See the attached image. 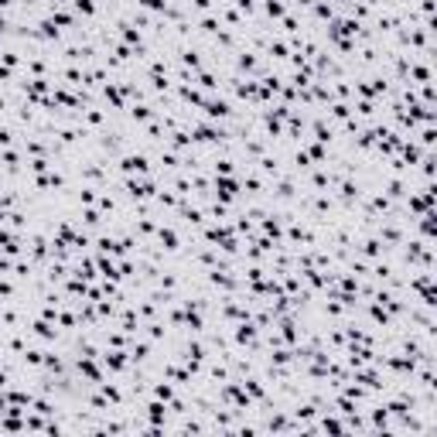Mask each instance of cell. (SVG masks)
I'll list each match as a JSON object with an SVG mask.
<instances>
[{"mask_svg":"<svg viewBox=\"0 0 437 437\" xmlns=\"http://www.w3.org/2000/svg\"><path fill=\"white\" fill-rule=\"evenodd\" d=\"M236 191H239V185L229 178V174H222V178H216V195L222 198V202H229V198H236Z\"/></svg>","mask_w":437,"mask_h":437,"instance_id":"6da1fadb","label":"cell"},{"mask_svg":"<svg viewBox=\"0 0 437 437\" xmlns=\"http://www.w3.org/2000/svg\"><path fill=\"white\" fill-rule=\"evenodd\" d=\"M232 109H229V103L225 99H205V116L209 120H225Z\"/></svg>","mask_w":437,"mask_h":437,"instance_id":"7a4b0ae2","label":"cell"},{"mask_svg":"<svg viewBox=\"0 0 437 437\" xmlns=\"http://www.w3.org/2000/svg\"><path fill=\"white\" fill-rule=\"evenodd\" d=\"M120 167H123L127 174H130V171H140V174H147V171H150V164H147L144 154H130V157H123V164H120Z\"/></svg>","mask_w":437,"mask_h":437,"instance_id":"3957f363","label":"cell"},{"mask_svg":"<svg viewBox=\"0 0 437 437\" xmlns=\"http://www.w3.org/2000/svg\"><path fill=\"white\" fill-rule=\"evenodd\" d=\"M154 396L164 400V403H171V400H174V386H171V382H154Z\"/></svg>","mask_w":437,"mask_h":437,"instance_id":"277c9868","label":"cell"},{"mask_svg":"<svg viewBox=\"0 0 437 437\" xmlns=\"http://www.w3.org/2000/svg\"><path fill=\"white\" fill-rule=\"evenodd\" d=\"M157 239L164 243V249H178V236H174L171 229H161V232H157Z\"/></svg>","mask_w":437,"mask_h":437,"instance_id":"5b68a950","label":"cell"},{"mask_svg":"<svg viewBox=\"0 0 437 437\" xmlns=\"http://www.w3.org/2000/svg\"><path fill=\"white\" fill-rule=\"evenodd\" d=\"M321 431H331V434H338V431H345V427H342L338 420H328V417H325V420H321Z\"/></svg>","mask_w":437,"mask_h":437,"instance_id":"8992f818","label":"cell"},{"mask_svg":"<svg viewBox=\"0 0 437 437\" xmlns=\"http://www.w3.org/2000/svg\"><path fill=\"white\" fill-rule=\"evenodd\" d=\"M75 10H79V14H92L96 3H92V0H75Z\"/></svg>","mask_w":437,"mask_h":437,"instance_id":"52a82bcc","label":"cell"},{"mask_svg":"<svg viewBox=\"0 0 437 437\" xmlns=\"http://www.w3.org/2000/svg\"><path fill=\"white\" fill-rule=\"evenodd\" d=\"M134 120H150V106H134Z\"/></svg>","mask_w":437,"mask_h":437,"instance_id":"ba28073f","label":"cell"},{"mask_svg":"<svg viewBox=\"0 0 437 437\" xmlns=\"http://www.w3.org/2000/svg\"><path fill=\"white\" fill-rule=\"evenodd\" d=\"M3 386H7V372L0 369V389H3Z\"/></svg>","mask_w":437,"mask_h":437,"instance_id":"9c48e42d","label":"cell"},{"mask_svg":"<svg viewBox=\"0 0 437 437\" xmlns=\"http://www.w3.org/2000/svg\"><path fill=\"white\" fill-rule=\"evenodd\" d=\"M0 7H10V0H0Z\"/></svg>","mask_w":437,"mask_h":437,"instance_id":"30bf717a","label":"cell"},{"mask_svg":"<svg viewBox=\"0 0 437 437\" xmlns=\"http://www.w3.org/2000/svg\"><path fill=\"white\" fill-rule=\"evenodd\" d=\"M24 3H34V0H24Z\"/></svg>","mask_w":437,"mask_h":437,"instance_id":"8fae6325","label":"cell"}]
</instances>
